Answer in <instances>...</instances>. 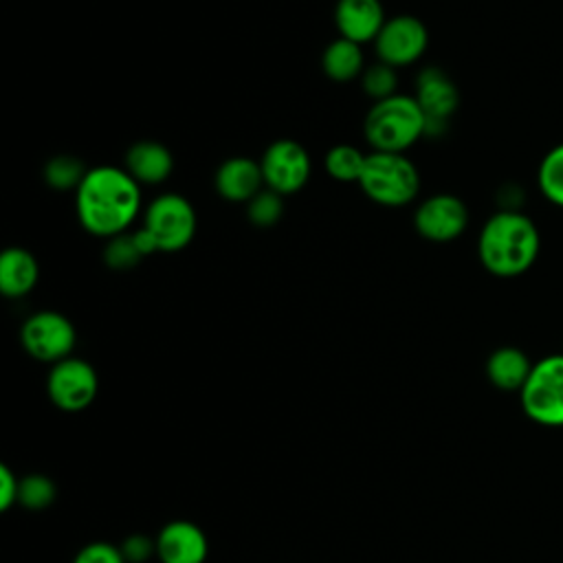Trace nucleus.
I'll return each instance as SVG.
<instances>
[{
  "label": "nucleus",
  "mask_w": 563,
  "mask_h": 563,
  "mask_svg": "<svg viewBox=\"0 0 563 563\" xmlns=\"http://www.w3.org/2000/svg\"><path fill=\"white\" fill-rule=\"evenodd\" d=\"M141 185L117 165L90 167L75 191L79 224L97 238L125 233L141 211Z\"/></svg>",
  "instance_id": "nucleus-1"
},
{
  "label": "nucleus",
  "mask_w": 563,
  "mask_h": 563,
  "mask_svg": "<svg viewBox=\"0 0 563 563\" xmlns=\"http://www.w3.org/2000/svg\"><path fill=\"white\" fill-rule=\"evenodd\" d=\"M541 251V233L530 216L517 209L493 213L477 238L482 266L501 279L519 277L532 268Z\"/></svg>",
  "instance_id": "nucleus-2"
},
{
  "label": "nucleus",
  "mask_w": 563,
  "mask_h": 563,
  "mask_svg": "<svg viewBox=\"0 0 563 563\" xmlns=\"http://www.w3.org/2000/svg\"><path fill=\"white\" fill-rule=\"evenodd\" d=\"M424 128L427 117L416 97L398 92L374 101L363 121V134L372 152L405 154V150L424 136Z\"/></svg>",
  "instance_id": "nucleus-3"
},
{
  "label": "nucleus",
  "mask_w": 563,
  "mask_h": 563,
  "mask_svg": "<svg viewBox=\"0 0 563 563\" xmlns=\"http://www.w3.org/2000/svg\"><path fill=\"white\" fill-rule=\"evenodd\" d=\"M363 194L380 207H405L420 191L418 167L398 152H369L358 178Z\"/></svg>",
  "instance_id": "nucleus-4"
},
{
  "label": "nucleus",
  "mask_w": 563,
  "mask_h": 563,
  "mask_svg": "<svg viewBox=\"0 0 563 563\" xmlns=\"http://www.w3.org/2000/svg\"><path fill=\"white\" fill-rule=\"evenodd\" d=\"M523 413L541 427H563V354L537 361L521 391Z\"/></svg>",
  "instance_id": "nucleus-5"
},
{
  "label": "nucleus",
  "mask_w": 563,
  "mask_h": 563,
  "mask_svg": "<svg viewBox=\"0 0 563 563\" xmlns=\"http://www.w3.org/2000/svg\"><path fill=\"white\" fill-rule=\"evenodd\" d=\"M198 218L194 205L180 194L156 196L143 213V229L165 253L183 251L196 235Z\"/></svg>",
  "instance_id": "nucleus-6"
},
{
  "label": "nucleus",
  "mask_w": 563,
  "mask_h": 563,
  "mask_svg": "<svg viewBox=\"0 0 563 563\" xmlns=\"http://www.w3.org/2000/svg\"><path fill=\"white\" fill-rule=\"evenodd\" d=\"M22 347L29 356L42 363H59L70 356L77 332L68 317L55 310H40L31 314L20 330Z\"/></svg>",
  "instance_id": "nucleus-7"
},
{
  "label": "nucleus",
  "mask_w": 563,
  "mask_h": 563,
  "mask_svg": "<svg viewBox=\"0 0 563 563\" xmlns=\"http://www.w3.org/2000/svg\"><path fill=\"white\" fill-rule=\"evenodd\" d=\"M99 389V378L95 367L77 356H68L59 363H53L46 376V394L51 402L62 411H81L86 409Z\"/></svg>",
  "instance_id": "nucleus-8"
},
{
  "label": "nucleus",
  "mask_w": 563,
  "mask_h": 563,
  "mask_svg": "<svg viewBox=\"0 0 563 563\" xmlns=\"http://www.w3.org/2000/svg\"><path fill=\"white\" fill-rule=\"evenodd\" d=\"M264 185L279 196H290L303 189L310 178V156L306 147L292 139L273 141L260 158Z\"/></svg>",
  "instance_id": "nucleus-9"
},
{
  "label": "nucleus",
  "mask_w": 563,
  "mask_h": 563,
  "mask_svg": "<svg viewBox=\"0 0 563 563\" xmlns=\"http://www.w3.org/2000/svg\"><path fill=\"white\" fill-rule=\"evenodd\" d=\"M429 46V33L422 20L416 15H394L389 18L374 40V51L378 62L400 68L416 64Z\"/></svg>",
  "instance_id": "nucleus-10"
},
{
  "label": "nucleus",
  "mask_w": 563,
  "mask_h": 563,
  "mask_svg": "<svg viewBox=\"0 0 563 563\" xmlns=\"http://www.w3.org/2000/svg\"><path fill=\"white\" fill-rule=\"evenodd\" d=\"M413 97L427 117L424 136H442L460 106V92L453 79L442 68L427 66L416 77Z\"/></svg>",
  "instance_id": "nucleus-11"
},
{
  "label": "nucleus",
  "mask_w": 563,
  "mask_h": 563,
  "mask_svg": "<svg viewBox=\"0 0 563 563\" xmlns=\"http://www.w3.org/2000/svg\"><path fill=\"white\" fill-rule=\"evenodd\" d=\"M413 227L420 238L435 244H446L466 231L468 209L462 198L453 194H433L416 207Z\"/></svg>",
  "instance_id": "nucleus-12"
},
{
  "label": "nucleus",
  "mask_w": 563,
  "mask_h": 563,
  "mask_svg": "<svg viewBox=\"0 0 563 563\" xmlns=\"http://www.w3.org/2000/svg\"><path fill=\"white\" fill-rule=\"evenodd\" d=\"M156 554L161 563H205L209 543L194 521L176 519L161 528L156 537Z\"/></svg>",
  "instance_id": "nucleus-13"
},
{
  "label": "nucleus",
  "mask_w": 563,
  "mask_h": 563,
  "mask_svg": "<svg viewBox=\"0 0 563 563\" xmlns=\"http://www.w3.org/2000/svg\"><path fill=\"white\" fill-rule=\"evenodd\" d=\"M385 11L380 0H336L334 24L339 37L356 44L374 42L385 24Z\"/></svg>",
  "instance_id": "nucleus-14"
},
{
  "label": "nucleus",
  "mask_w": 563,
  "mask_h": 563,
  "mask_svg": "<svg viewBox=\"0 0 563 563\" xmlns=\"http://www.w3.org/2000/svg\"><path fill=\"white\" fill-rule=\"evenodd\" d=\"M216 191L229 202H249L262 191L264 176L257 161L246 156H231L220 163L213 176Z\"/></svg>",
  "instance_id": "nucleus-15"
},
{
  "label": "nucleus",
  "mask_w": 563,
  "mask_h": 563,
  "mask_svg": "<svg viewBox=\"0 0 563 563\" xmlns=\"http://www.w3.org/2000/svg\"><path fill=\"white\" fill-rule=\"evenodd\" d=\"M125 169L139 185H158L169 178L174 156L158 141H136L125 152Z\"/></svg>",
  "instance_id": "nucleus-16"
},
{
  "label": "nucleus",
  "mask_w": 563,
  "mask_h": 563,
  "mask_svg": "<svg viewBox=\"0 0 563 563\" xmlns=\"http://www.w3.org/2000/svg\"><path fill=\"white\" fill-rule=\"evenodd\" d=\"M40 279L35 255L22 246H9L0 253V292L9 299L26 297Z\"/></svg>",
  "instance_id": "nucleus-17"
},
{
  "label": "nucleus",
  "mask_w": 563,
  "mask_h": 563,
  "mask_svg": "<svg viewBox=\"0 0 563 563\" xmlns=\"http://www.w3.org/2000/svg\"><path fill=\"white\" fill-rule=\"evenodd\" d=\"M534 363H530L528 354L515 345L497 347L486 361L488 380L501 391H521L523 383L530 376Z\"/></svg>",
  "instance_id": "nucleus-18"
},
{
  "label": "nucleus",
  "mask_w": 563,
  "mask_h": 563,
  "mask_svg": "<svg viewBox=\"0 0 563 563\" xmlns=\"http://www.w3.org/2000/svg\"><path fill=\"white\" fill-rule=\"evenodd\" d=\"M321 68H323L325 77L336 84H347V81L361 77L365 70L361 44L345 40V37L332 40L321 55Z\"/></svg>",
  "instance_id": "nucleus-19"
},
{
  "label": "nucleus",
  "mask_w": 563,
  "mask_h": 563,
  "mask_svg": "<svg viewBox=\"0 0 563 563\" xmlns=\"http://www.w3.org/2000/svg\"><path fill=\"white\" fill-rule=\"evenodd\" d=\"M365 158H367V154H363L358 147L339 143L328 150V154L323 158V167H325L328 176H332L334 180H341V183L356 180L358 183L363 167H365Z\"/></svg>",
  "instance_id": "nucleus-20"
},
{
  "label": "nucleus",
  "mask_w": 563,
  "mask_h": 563,
  "mask_svg": "<svg viewBox=\"0 0 563 563\" xmlns=\"http://www.w3.org/2000/svg\"><path fill=\"white\" fill-rule=\"evenodd\" d=\"M86 165L70 154H59L46 161L44 165V180L55 191H77L81 180L86 178Z\"/></svg>",
  "instance_id": "nucleus-21"
},
{
  "label": "nucleus",
  "mask_w": 563,
  "mask_h": 563,
  "mask_svg": "<svg viewBox=\"0 0 563 563\" xmlns=\"http://www.w3.org/2000/svg\"><path fill=\"white\" fill-rule=\"evenodd\" d=\"M537 183L543 198L563 209V143L545 152L537 169Z\"/></svg>",
  "instance_id": "nucleus-22"
},
{
  "label": "nucleus",
  "mask_w": 563,
  "mask_h": 563,
  "mask_svg": "<svg viewBox=\"0 0 563 563\" xmlns=\"http://www.w3.org/2000/svg\"><path fill=\"white\" fill-rule=\"evenodd\" d=\"M284 196H279L273 189H262L246 202V218L253 227L268 229L275 227L284 216Z\"/></svg>",
  "instance_id": "nucleus-23"
},
{
  "label": "nucleus",
  "mask_w": 563,
  "mask_h": 563,
  "mask_svg": "<svg viewBox=\"0 0 563 563\" xmlns=\"http://www.w3.org/2000/svg\"><path fill=\"white\" fill-rule=\"evenodd\" d=\"M143 257H145V253L141 251L136 235L128 233V231L110 238L103 249V262L112 271H128V268L136 266Z\"/></svg>",
  "instance_id": "nucleus-24"
},
{
  "label": "nucleus",
  "mask_w": 563,
  "mask_h": 563,
  "mask_svg": "<svg viewBox=\"0 0 563 563\" xmlns=\"http://www.w3.org/2000/svg\"><path fill=\"white\" fill-rule=\"evenodd\" d=\"M55 484L51 477L42 473H31L20 479V490H18V504H22L29 510H44L53 504L55 499Z\"/></svg>",
  "instance_id": "nucleus-25"
},
{
  "label": "nucleus",
  "mask_w": 563,
  "mask_h": 563,
  "mask_svg": "<svg viewBox=\"0 0 563 563\" xmlns=\"http://www.w3.org/2000/svg\"><path fill=\"white\" fill-rule=\"evenodd\" d=\"M396 84H398L396 68H391L383 62L372 64L361 75V88L374 101H380V99H387V97L396 95Z\"/></svg>",
  "instance_id": "nucleus-26"
},
{
  "label": "nucleus",
  "mask_w": 563,
  "mask_h": 563,
  "mask_svg": "<svg viewBox=\"0 0 563 563\" xmlns=\"http://www.w3.org/2000/svg\"><path fill=\"white\" fill-rule=\"evenodd\" d=\"M73 563H125V559L119 545H112L106 541H92L75 554Z\"/></svg>",
  "instance_id": "nucleus-27"
},
{
  "label": "nucleus",
  "mask_w": 563,
  "mask_h": 563,
  "mask_svg": "<svg viewBox=\"0 0 563 563\" xmlns=\"http://www.w3.org/2000/svg\"><path fill=\"white\" fill-rule=\"evenodd\" d=\"M125 563H145L152 554H156V539L152 541L145 534H130L119 545Z\"/></svg>",
  "instance_id": "nucleus-28"
},
{
  "label": "nucleus",
  "mask_w": 563,
  "mask_h": 563,
  "mask_svg": "<svg viewBox=\"0 0 563 563\" xmlns=\"http://www.w3.org/2000/svg\"><path fill=\"white\" fill-rule=\"evenodd\" d=\"M18 490H20V479L7 464H2L0 466V508L2 510L11 508L18 501Z\"/></svg>",
  "instance_id": "nucleus-29"
}]
</instances>
